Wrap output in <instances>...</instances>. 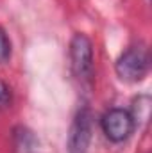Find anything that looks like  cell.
Wrapping results in <instances>:
<instances>
[{
    "mask_svg": "<svg viewBox=\"0 0 152 153\" xmlns=\"http://www.w3.org/2000/svg\"><path fill=\"white\" fill-rule=\"evenodd\" d=\"M116 75L123 82H138L149 71V52L143 46H131L116 61Z\"/></svg>",
    "mask_w": 152,
    "mask_h": 153,
    "instance_id": "cell-1",
    "label": "cell"
},
{
    "mask_svg": "<svg viewBox=\"0 0 152 153\" xmlns=\"http://www.w3.org/2000/svg\"><path fill=\"white\" fill-rule=\"evenodd\" d=\"M70 59L74 75L82 82H91L93 76V46L84 34H75L70 43Z\"/></svg>",
    "mask_w": 152,
    "mask_h": 153,
    "instance_id": "cell-2",
    "label": "cell"
},
{
    "mask_svg": "<svg viewBox=\"0 0 152 153\" xmlns=\"http://www.w3.org/2000/svg\"><path fill=\"white\" fill-rule=\"evenodd\" d=\"M100 125H102L104 135L113 143H122V141L129 139L131 134L134 132V126H136L131 112L125 111V109H111V111H108L102 116Z\"/></svg>",
    "mask_w": 152,
    "mask_h": 153,
    "instance_id": "cell-3",
    "label": "cell"
},
{
    "mask_svg": "<svg viewBox=\"0 0 152 153\" xmlns=\"http://www.w3.org/2000/svg\"><path fill=\"white\" fill-rule=\"evenodd\" d=\"M93 116L90 109H81L75 114V119L70 128L68 137V152L70 153H86L91 141V121Z\"/></svg>",
    "mask_w": 152,
    "mask_h": 153,
    "instance_id": "cell-4",
    "label": "cell"
},
{
    "mask_svg": "<svg viewBox=\"0 0 152 153\" xmlns=\"http://www.w3.org/2000/svg\"><path fill=\"white\" fill-rule=\"evenodd\" d=\"M149 114H150V98L147 94H141L134 100V105H132V119L134 123H147L149 121Z\"/></svg>",
    "mask_w": 152,
    "mask_h": 153,
    "instance_id": "cell-5",
    "label": "cell"
},
{
    "mask_svg": "<svg viewBox=\"0 0 152 153\" xmlns=\"http://www.w3.org/2000/svg\"><path fill=\"white\" fill-rule=\"evenodd\" d=\"M11 55V43L5 36V32L0 29V62H5Z\"/></svg>",
    "mask_w": 152,
    "mask_h": 153,
    "instance_id": "cell-6",
    "label": "cell"
},
{
    "mask_svg": "<svg viewBox=\"0 0 152 153\" xmlns=\"http://www.w3.org/2000/svg\"><path fill=\"white\" fill-rule=\"evenodd\" d=\"M9 103H11V89L4 80H0V109L7 107Z\"/></svg>",
    "mask_w": 152,
    "mask_h": 153,
    "instance_id": "cell-7",
    "label": "cell"
}]
</instances>
